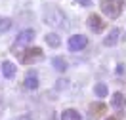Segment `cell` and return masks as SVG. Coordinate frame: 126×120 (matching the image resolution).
<instances>
[{"mask_svg": "<svg viewBox=\"0 0 126 120\" xmlns=\"http://www.w3.org/2000/svg\"><path fill=\"white\" fill-rule=\"evenodd\" d=\"M77 4H80V6H90L92 4V0H75Z\"/></svg>", "mask_w": 126, "mask_h": 120, "instance_id": "cell-17", "label": "cell"}, {"mask_svg": "<svg viewBox=\"0 0 126 120\" xmlns=\"http://www.w3.org/2000/svg\"><path fill=\"white\" fill-rule=\"evenodd\" d=\"M107 120H118V116H109Z\"/></svg>", "mask_w": 126, "mask_h": 120, "instance_id": "cell-19", "label": "cell"}, {"mask_svg": "<svg viewBox=\"0 0 126 120\" xmlns=\"http://www.w3.org/2000/svg\"><path fill=\"white\" fill-rule=\"evenodd\" d=\"M105 111H107V105L105 103H90V118H94V120H97V118H101L103 114H105Z\"/></svg>", "mask_w": 126, "mask_h": 120, "instance_id": "cell-7", "label": "cell"}, {"mask_svg": "<svg viewBox=\"0 0 126 120\" xmlns=\"http://www.w3.org/2000/svg\"><path fill=\"white\" fill-rule=\"evenodd\" d=\"M46 44H48V46H52V48H59V46H61V38H59V34H55V32L46 34Z\"/></svg>", "mask_w": 126, "mask_h": 120, "instance_id": "cell-12", "label": "cell"}, {"mask_svg": "<svg viewBox=\"0 0 126 120\" xmlns=\"http://www.w3.org/2000/svg\"><path fill=\"white\" fill-rule=\"evenodd\" d=\"M12 120H32V118H31V114H23V116H16Z\"/></svg>", "mask_w": 126, "mask_h": 120, "instance_id": "cell-18", "label": "cell"}, {"mask_svg": "<svg viewBox=\"0 0 126 120\" xmlns=\"http://www.w3.org/2000/svg\"><path fill=\"white\" fill-rule=\"evenodd\" d=\"M23 86L27 90H36L38 88V74L34 71L27 72V76H25V80H23Z\"/></svg>", "mask_w": 126, "mask_h": 120, "instance_id": "cell-8", "label": "cell"}, {"mask_svg": "<svg viewBox=\"0 0 126 120\" xmlns=\"http://www.w3.org/2000/svg\"><path fill=\"white\" fill-rule=\"evenodd\" d=\"M94 93L97 97H105L107 93H109V90H107L105 84H95V86H94Z\"/></svg>", "mask_w": 126, "mask_h": 120, "instance_id": "cell-14", "label": "cell"}, {"mask_svg": "<svg viewBox=\"0 0 126 120\" xmlns=\"http://www.w3.org/2000/svg\"><path fill=\"white\" fill-rule=\"evenodd\" d=\"M86 44H88V38L84 34H75V36L69 38L67 48H69V52H80V50L86 48Z\"/></svg>", "mask_w": 126, "mask_h": 120, "instance_id": "cell-5", "label": "cell"}, {"mask_svg": "<svg viewBox=\"0 0 126 120\" xmlns=\"http://www.w3.org/2000/svg\"><path fill=\"white\" fill-rule=\"evenodd\" d=\"M32 38H34V31L32 29H25V31H21L19 34L16 36V40H14V46H12V52L14 53H21L19 50L23 48V50H27L29 48V44L32 42Z\"/></svg>", "mask_w": 126, "mask_h": 120, "instance_id": "cell-3", "label": "cell"}, {"mask_svg": "<svg viewBox=\"0 0 126 120\" xmlns=\"http://www.w3.org/2000/svg\"><path fill=\"white\" fill-rule=\"evenodd\" d=\"M2 74H4L6 78H14V74H16V65L12 63V61H4V63H2Z\"/></svg>", "mask_w": 126, "mask_h": 120, "instance_id": "cell-11", "label": "cell"}, {"mask_svg": "<svg viewBox=\"0 0 126 120\" xmlns=\"http://www.w3.org/2000/svg\"><path fill=\"white\" fill-rule=\"evenodd\" d=\"M61 120H82V116L79 114V111L75 109H67L61 112Z\"/></svg>", "mask_w": 126, "mask_h": 120, "instance_id": "cell-13", "label": "cell"}, {"mask_svg": "<svg viewBox=\"0 0 126 120\" xmlns=\"http://www.w3.org/2000/svg\"><path fill=\"white\" fill-rule=\"evenodd\" d=\"M54 65H55V69H57V71H65V67H67V65H65V61H63V57H54Z\"/></svg>", "mask_w": 126, "mask_h": 120, "instance_id": "cell-16", "label": "cell"}, {"mask_svg": "<svg viewBox=\"0 0 126 120\" xmlns=\"http://www.w3.org/2000/svg\"><path fill=\"white\" fill-rule=\"evenodd\" d=\"M42 19L46 21V25L50 27H67V17L61 10L54 6V4H44L42 6Z\"/></svg>", "mask_w": 126, "mask_h": 120, "instance_id": "cell-1", "label": "cell"}, {"mask_svg": "<svg viewBox=\"0 0 126 120\" xmlns=\"http://www.w3.org/2000/svg\"><path fill=\"white\" fill-rule=\"evenodd\" d=\"M88 27H90L92 32H101L103 29H105V21H103L97 13H92V15L88 17Z\"/></svg>", "mask_w": 126, "mask_h": 120, "instance_id": "cell-6", "label": "cell"}, {"mask_svg": "<svg viewBox=\"0 0 126 120\" xmlns=\"http://www.w3.org/2000/svg\"><path fill=\"white\" fill-rule=\"evenodd\" d=\"M126 103V97L120 93V92H115L113 95H111V105L115 107V109H122Z\"/></svg>", "mask_w": 126, "mask_h": 120, "instance_id": "cell-10", "label": "cell"}, {"mask_svg": "<svg viewBox=\"0 0 126 120\" xmlns=\"http://www.w3.org/2000/svg\"><path fill=\"white\" fill-rule=\"evenodd\" d=\"M118 38H120V29H113V31L105 36V40H103V46H107V48H111V46H115L118 42Z\"/></svg>", "mask_w": 126, "mask_h": 120, "instance_id": "cell-9", "label": "cell"}, {"mask_svg": "<svg viewBox=\"0 0 126 120\" xmlns=\"http://www.w3.org/2000/svg\"><path fill=\"white\" fill-rule=\"evenodd\" d=\"M44 57V52L40 48H32V46H29L27 50H23L21 52V55H19V61L23 65H32L36 63V61H40Z\"/></svg>", "mask_w": 126, "mask_h": 120, "instance_id": "cell-4", "label": "cell"}, {"mask_svg": "<svg viewBox=\"0 0 126 120\" xmlns=\"http://www.w3.org/2000/svg\"><path fill=\"white\" fill-rule=\"evenodd\" d=\"M99 8H101V12L107 17L117 19L122 13V10H124V0H101L99 2Z\"/></svg>", "mask_w": 126, "mask_h": 120, "instance_id": "cell-2", "label": "cell"}, {"mask_svg": "<svg viewBox=\"0 0 126 120\" xmlns=\"http://www.w3.org/2000/svg\"><path fill=\"white\" fill-rule=\"evenodd\" d=\"M10 29H12V19L0 17V34H2V32H8Z\"/></svg>", "mask_w": 126, "mask_h": 120, "instance_id": "cell-15", "label": "cell"}]
</instances>
